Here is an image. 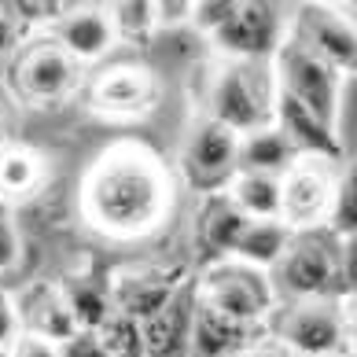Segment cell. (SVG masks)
I'll use <instances>...</instances> for the list:
<instances>
[{"label":"cell","mask_w":357,"mask_h":357,"mask_svg":"<svg viewBox=\"0 0 357 357\" xmlns=\"http://www.w3.org/2000/svg\"><path fill=\"white\" fill-rule=\"evenodd\" d=\"M236 357H295V354L284 350L276 339H258L255 347H247L243 354H236Z\"/></svg>","instance_id":"36"},{"label":"cell","mask_w":357,"mask_h":357,"mask_svg":"<svg viewBox=\"0 0 357 357\" xmlns=\"http://www.w3.org/2000/svg\"><path fill=\"white\" fill-rule=\"evenodd\" d=\"M298 151L276 126H261L255 133L240 137V151H236V174H269L284 177L291 166L298 162Z\"/></svg>","instance_id":"20"},{"label":"cell","mask_w":357,"mask_h":357,"mask_svg":"<svg viewBox=\"0 0 357 357\" xmlns=\"http://www.w3.org/2000/svg\"><path fill=\"white\" fill-rule=\"evenodd\" d=\"M22 22L15 19L11 4H0V56H11L19 45H22Z\"/></svg>","instance_id":"33"},{"label":"cell","mask_w":357,"mask_h":357,"mask_svg":"<svg viewBox=\"0 0 357 357\" xmlns=\"http://www.w3.org/2000/svg\"><path fill=\"white\" fill-rule=\"evenodd\" d=\"M0 357H4V354H0Z\"/></svg>","instance_id":"40"},{"label":"cell","mask_w":357,"mask_h":357,"mask_svg":"<svg viewBox=\"0 0 357 357\" xmlns=\"http://www.w3.org/2000/svg\"><path fill=\"white\" fill-rule=\"evenodd\" d=\"M107 15L114 26L118 41L144 45L155 33V4L148 0H122V4H107Z\"/></svg>","instance_id":"26"},{"label":"cell","mask_w":357,"mask_h":357,"mask_svg":"<svg viewBox=\"0 0 357 357\" xmlns=\"http://www.w3.org/2000/svg\"><path fill=\"white\" fill-rule=\"evenodd\" d=\"M225 195L247 221H276L280 218V177L269 174H236Z\"/></svg>","instance_id":"23"},{"label":"cell","mask_w":357,"mask_h":357,"mask_svg":"<svg viewBox=\"0 0 357 357\" xmlns=\"http://www.w3.org/2000/svg\"><path fill=\"white\" fill-rule=\"evenodd\" d=\"M273 126L295 144V151L302 158H321V162H339L342 158V140L339 129L324 126L313 111H306L302 103H295L291 96H284L280 89H273Z\"/></svg>","instance_id":"16"},{"label":"cell","mask_w":357,"mask_h":357,"mask_svg":"<svg viewBox=\"0 0 357 357\" xmlns=\"http://www.w3.org/2000/svg\"><path fill=\"white\" fill-rule=\"evenodd\" d=\"M291 236L295 232H291L280 218L276 221H247L240 243H236V250H232V261H243V266H250V269L269 273L276 261L284 258Z\"/></svg>","instance_id":"22"},{"label":"cell","mask_w":357,"mask_h":357,"mask_svg":"<svg viewBox=\"0 0 357 357\" xmlns=\"http://www.w3.org/2000/svg\"><path fill=\"white\" fill-rule=\"evenodd\" d=\"M273 339L295 357H339L350 350V310L335 298L287 302L273 321Z\"/></svg>","instance_id":"3"},{"label":"cell","mask_w":357,"mask_h":357,"mask_svg":"<svg viewBox=\"0 0 357 357\" xmlns=\"http://www.w3.org/2000/svg\"><path fill=\"white\" fill-rule=\"evenodd\" d=\"M0 218H8V203L4 199H0Z\"/></svg>","instance_id":"38"},{"label":"cell","mask_w":357,"mask_h":357,"mask_svg":"<svg viewBox=\"0 0 357 357\" xmlns=\"http://www.w3.org/2000/svg\"><path fill=\"white\" fill-rule=\"evenodd\" d=\"M206 118L236 137L273 126V96H261L243 63H221L206 89Z\"/></svg>","instance_id":"7"},{"label":"cell","mask_w":357,"mask_h":357,"mask_svg":"<svg viewBox=\"0 0 357 357\" xmlns=\"http://www.w3.org/2000/svg\"><path fill=\"white\" fill-rule=\"evenodd\" d=\"M232 8H236V0H199V4H195V11H192V22L210 37V33H218L221 26L229 22Z\"/></svg>","instance_id":"29"},{"label":"cell","mask_w":357,"mask_h":357,"mask_svg":"<svg viewBox=\"0 0 357 357\" xmlns=\"http://www.w3.org/2000/svg\"><path fill=\"white\" fill-rule=\"evenodd\" d=\"M188 276H192V269L181 266V261H169V266H126L107 280L111 306H114V313L133 317L137 324H144L151 313H158L174 298V291Z\"/></svg>","instance_id":"11"},{"label":"cell","mask_w":357,"mask_h":357,"mask_svg":"<svg viewBox=\"0 0 357 357\" xmlns=\"http://www.w3.org/2000/svg\"><path fill=\"white\" fill-rule=\"evenodd\" d=\"M158 100V77L144 63H118L96 74L89 89L92 111L107 118H140L155 107Z\"/></svg>","instance_id":"13"},{"label":"cell","mask_w":357,"mask_h":357,"mask_svg":"<svg viewBox=\"0 0 357 357\" xmlns=\"http://www.w3.org/2000/svg\"><path fill=\"white\" fill-rule=\"evenodd\" d=\"M67 310L74 317V328L77 332H100L103 321L114 313L111 306V287L103 276H92V273H70L56 284Z\"/></svg>","instance_id":"21"},{"label":"cell","mask_w":357,"mask_h":357,"mask_svg":"<svg viewBox=\"0 0 357 357\" xmlns=\"http://www.w3.org/2000/svg\"><path fill=\"white\" fill-rule=\"evenodd\" d=\"M324 232L339 243H354L357 232V181H354V166H347L335 177V192H332V206L324 218Z\"/></svg>","instance_id":"25"},{"label":"cell","mask_w":357,"mask_h":357,"mask_svg":"<svg viewBox=\"0 0 357 357\" xmlns=\"http://www.w3.org/2000/svg\"><path fill=\"white\" fill-rule=\"evenodd\" d=\"M56 350H59V357H107L96 332H74L70 339H63Z\"/></svg>","instance_id":"31"},{"label":"cell","mask_w":357,"mask_h":357,"mask_svg":"<svg viewBox=\"0 0 357 357\" xmlns=\"http://www.w3.org/2000/svg\"><path fill=\"white\" fill-rule=\"evenodd\" d=\"M236 151H240V137L232 129L210 122V118H199L181 144L184 181L206 195L225 192L229 181L236 177Z\"/></svg>","instance_id":"9"},{"label":"cell","mask_w":357,"mask_h":357,"mask_svg":"<svg viewBox=\"0 0 357 357\" xmlns=\"http://www.w3.org/2000/svg\"><path fill=\"white\" fill-rule=\"evenodd\" d=\"M0 137H4V103H0Z\"/></svg>","instance_id":"37"},{"label":"cell","mask_w":357,"mask_h":357,"mask_svg":"<svg viewBox=\"0 0 357 357\" xmlns=\"http://www.w3.org/2000/svg\"><path fill=\"white\" fill-rule=\"evenodd\" d=\"M335 177L339 174L328 162H321V158H298L280 177V221L291 232L324 229Z\"/></svg>","instance_id":"10"},{"label":"cell","mask_w":357,"mask_h":357,"mask_svg":"<svg viewBox=\"0 0 357 357\" xmlns=\"http://www.w3.org/2000/svg\"><path fill=\"white\" fill-rule=\"evenodd\" d=\"M174 210V177L151 148L118 140L96 155L82 181V214L111 240H140Z\"/></svg>","instance_id":"1"},{"label":"cell","mask_w":357,"mask_h":357,"mask_svg":"<svg viewBox=\"0 0 357 357\" xmlns=\"http://www.w3.org/2000/svg\"><path fill=\"white\" fill-rule=\"evenodd\" d=\"M192 11H195L192 0H158V4H155V26L192 22Z\"/></svg>","instance_id":"35"},{"label":"cell","mask_w":357,"mask_h":357,"mask_svg":"<svg viewBox=\"0 0 357 357\" xmlns=\"http://www.w3.org/2000/svg\"><path fill=\"white\" fill-rule=\"evenodd\" d=\"M19 335H22V324H19V313H15V298H11L8 291H0V350H8Z\"/></svg>","instance_id":"32"},{"label":"cell","mask_w":357,"mask_h":357,"mask_svg":"<svg viewBox=\"0 0 357 357\" xmlns=\"http://www.w3.org/2000/svg\"><path fill=\"white\" fill-rule=\"evenodd\" d=\"M291 37L298 45H306L317 59H324L335 74H354L357 33H354V22L342 19L335 8H324V4L298 8L295 22H291Z\"/></svg>","instance_id":"12"},{"label":"cell","mask_w":357,"mask_h":357,"mask_svg":"<svg viewBox=\"0 0 357 357\" xmlns=\"http://www.w3.org/2000/svg\"><path fill=\"white\" fill-rule=\"evenodd\" d=\"M4 357H59V350H56V342H48V339H41V335H26V332H22V335L8 347Z\"/></svg>","instance_id":"34"},{"label":"cell","mask_w":357,"mask_h":357,"mask_svg":"<svg viewBox=\"0 0 357 357\" xmlns=\"http://www.w3.org/2000/svg\"><path fill=\"white\" fill-rule=\"evenodd\" d=\"M96 339L107 350V357H144V335H140V324L133 317L111 313L96 332Z\"/></svg>","instance_id":"27"},{"label":"cell","mask_w":357,"mask_h":357,"mask_svg":"<svg viewBox=\"0 0 357 357\" xmlns=\"http://www.w3.org/2000/svg\"><path fill=\"white\" fill-rule=\"evenodd\" d=\"M287 37V11L280 4H261V0H247L236 4L229 22L218 33H210V41L218 45L232 63H258L273 59L276 48Z\"/></svg>","instance_id":"8"},{"label":"cell","mask_w":357,"mask_h":357,"mask_svg":"<svg viewBox=\"0 0 357 357\" xmlns=\"http://www.w3.org/2000/svg\"><path fill=\"white\" fill-rule=\"evenodd\" d=\"M15 313H19V324H26V335H41L48 342H56V347L77 332L59 287H48V284H37L26 291Z\"/></svg>","instance_id":"19"},{"label":"cell","mask_w":357,"mask_h":357,"mask_svg":"<svg viewBox=\"0 0 357 357\" xmlns=\"http://www.w3.org/2000/svg\"><path fill=\"white\" fill-rule=\"evenodd\" d=\"M22 258V236L11 218H0V276L11 273Z\"/></svg>","instance_id":"30"},{"label":"cell","mask_w":357,"mask_h":357,"mask_svg":"<svg viewBox=\"0 0 357 357\" xmlns=\"http://www.w3.org/2000/svg\"><path fill=\"white\" fill-rule=\"evenodd\" d=\"M258 342V328L236 324L214 306L195 302V321H192V357H236L247 347Z\"/></svg>","instance_id":"17"},{"label":"cell","mask_w":357,"mask_h":357,"mask_svg":"<svg viewBox=\"0 0 357 357\" xmlns=\"http://www.w3.org/2000/svg\"><path fill=\"white\" fill-rule=\"evenodd\" d=\"M273 77L276 89L313 111L324 126L339 129V77L324 59H317L306 45H298L295 37H284V45L273 56Z\"/></svg>","instance_id":"4"},{"label":"cell","mask_w":357,"mask_h":357,"mask_svg":"<svg viewBox=\"0 0 357 357\" xmlns=\"http://www.w3.org/2000/svg\"><path fill=\"white\" fill-rule=\"evenodd\" d=\"M276 298H354V243L332 240L324 229L295 232L284 258L269 269Z\"/></svg>","instance_id":"2"},{"label":"cell","mask_w":357,"mask_h":357,"mask_svg":"<svg viewBox=\"0 0 357 357\" xmlns=\"http://www.w3.org/2000/svg\"><path fill=\"white\" fill-rule=\"evenodd\" d=\"M77 85H82V67L52 41H30L11 67V89L30 107H52L70 100Z\"/></svg>","instance_id":"6"},{"label":"cell","mask_w":357,"mask_h":357,"mask_svg":"<svg viewBox=\"0 0 357 357\" xmlns=\"http://www.w3.org/2000/svg\"><path fill=\"white\" fill-rule=\"evenodd\" d=\"M199 302V276H188L174 298L140 324L144 357H192V321Z\"/></svg>","instance_id":"14"},{"label":"cell","mask_w":357,"mask_h":357,"mask_svg":"<svg viewBox=\"0 0 357 357\" xmlns=\"http://www.w3.org/2000/svg\"><path fill=\"white\" fill-rule=\"evenodd\" d=\"M339 357H354V354H339Z\"/></svg>","instance_id":"39"},{"label":"cell","mask_w":357,"mask_h":357,"mask_svg":"<svg viewBox=\"0 0 357 357\" xmlns=\"http://www.w3.org/2000/svg\"><path fill=\"white\" fill-rule=\"evenodd\" d=\"M48 41L59 45L77 67H85V63H96V59L107 56L118 45V37H114L111 15L103 4H70L67 15L52 26Z\"/></svg>","instance_id":"15"},{"label":"cell","mask_w":357,"mask_h":357,"mask_svg":"<svg viewBox=\"0 0 357 357\" xmlns=\"http://www.w3.org/2000/svg\"><path fill=\"white\" fill-rule=\"evenodd\" d=\"M41 181H45V162L37 151L19 148V144L0 148V199L4 203L33 195L41 188Z\"/></svg>","instance_id":"24"},{"label":"cell","mask_w":357,"mask_h":357,"mask_svg":"<svg viewBox=\"0 0 357 357\" xmlns=\"http://www.w3.org/2000/svg\"><path fill=\"white\" fill-rule=\"evenodd\" d=\"M199 298L236 324L261 328V321L276 310V291L269 273L250 269L243 261H218L199 276Z\"/></svg>","instance_id":"5"},{"label":"cell","mask_w":357,"mask_h":357,"mask_svg":"<svg viewBox=\"0 0 357 357\" xmlns=\"http://www.w3.org/2000/svg\"><path fill=\"white\" fill-rule=\"evenodd\" d=\"M243 229H247V218L232 206L229 195H225V192L206 195V203H203V210H199V229H195L206 266L229 261L232 250H236V243H240V236H243Z\"/></svg>","instance_id":"18"},{"label":"cell","mask_w":357,"mask_h":357,"mask_svg":"<svg viewBox=\"0 0 357 357\" xmlns=\"http://www.w3.org/2000/svg\"><path fill=\"white\" fill-rule=\"evenodd\" d=\"M67 8L70 4H56V0H15L11 4V11H15V19L22 22V30L26 26H56L63 15H67Z\"/></svg>","instance_id":"28"}]
</instances>
